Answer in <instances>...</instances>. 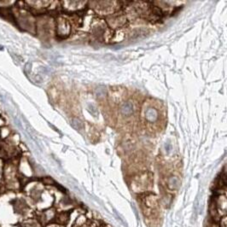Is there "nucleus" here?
I'll return each instance as SVG.
<instances>
[]
</instances>
